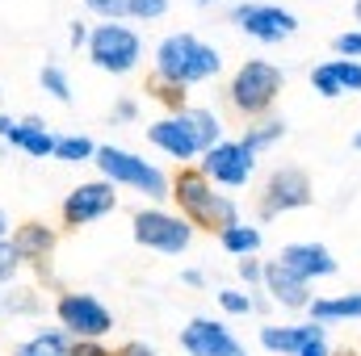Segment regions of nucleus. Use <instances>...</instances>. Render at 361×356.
<instances>
[{
	"instance_id": "nucleus-11",
	"label": "nucleus",
	"mask_w": 361,
	"mask_h": 356,
	"mask_svg": "<svg viewBox=\"0 0 361 356\" xmlns=\"http://www.w3.org/2000/svg\"><path fill=\"white\" fill-rule=\"evenodd\" d=\"M180 348L189 356H248L244 344L214 319H193L185 331H180Z\"/></svg>"
},
{
	"instance_id": "nucleus-21",
	"label": "nucleus",
	"mask_w": 361,
	"mask_h": 356,
	"mask_svg": "<svg viewBox=\"0 0 361 356\" xmlns=\"http://www.w3.org/2000/svg\"><path fill=\"white\" fill-rule=\"evenodd\" d=\"M281 134H286V122H277V117H261L257 126H248V134L240 139V147H244L248 155H257V151L273 147V143H277Z\"/></svg>"
},
{
	"instance_id": "nucleus-32",
	"label": "nucleus",
	"mask_w": 361,
	"mask_h": 356,
	"mask_svg": "<svg viewBox=\"0 0 361 356\" xmlns=\"http://www.w3.org/2000/svg\"><path fill=\"white\" fill-rule=\"evenodd\" d=\"M219 306H223L227 314H248V310H252V298L240 293V289H223V293H219Z\"/></svg>"
},
{
	"instance_id": "nucleus-34",
	"label": "nucleus",
	"mask_w": 361,
	"mask_h": 356,
	"mask_svg": "<svg viewBox=\"0 0 361 356\" xmlns=\"http://www.w3.org/2000/svg\"><path fill=\"white\" fill-rule=\"evenodd\" d=\"M169 13V0H130V17H164Z\"/></svg>"
},
{
	"instance_id": "nucleus-37",
	"label": "nucleus",
	"mask_w": 361,
	"mask_h": 356,
	"mask_svg": "<svg viewBox=\"0 0 361 356\" xmlns=\"http://www.w3.org/2000/svg\"><path fill=\"white\" fill-rule=\"evenodd\" d=\"M240 276H244V281L252 285V281H261V276H265V268L257 265L252 256H244V260H240Z\"/></svg>"
},
{
	"instance_id": "nucleus-44",
	"label": "nucleus",
	"mask_w": 361,
	"mask_h": 356,
	"mask_svg": "<svg viewBox=\"0 0 361 356\" xmlns=\"http://www.w3.org/2000/svg\"><path fill=\"white\" fill-rule=\"evenodd\" d=\"M353 147H357V151H361V130H357V139H353Z\"/></svg>"
},
{
	"instance_id": "nucleus-9",
	"label": "nucleus",
	"mask_w": 361,
	"mask_h": 356,
	"mask_svg": "<svg viewBox=\"0 0 361 356\" xmlns=\"http://www.w3.org/2000/svg\"><path fill=\"white\" fill-rule=\"evenodd\" d=\"M231 21L248 34V38H257V42H281V38H290L294 30H298V17L290 13V8H281V4H235L231 8Z\"/></svg>"
},
{
	"instance_id": "nucleus-5",
	"label": "nucleus",
	"mask_w": 361,
	"mask_h": 356,
	"mask_svg": "<svg viewBox=\"0 0 361 356\" xmlns=\"http://www.w3.org/2000/svg\"><path fill=\"white\" fill-rule=\"evenodd\" d=\"M92 164L101 168V177L109 184H130L147 197H169V180L160 168H152L147 160H139L135 151H122V147H97Z\"/></svg>"
},
{
	"instance_id": "nucleus-6",
	"label": "nucleus",
	"mask_w": 361,
	"mask_h": 356,
	"mask_svg": "<svg viewBox=\"0 0 361 356\" xmlns=\"http://www.w3.org/2000/svg\"><path fill=\"white\" fill-rule=\"evenodd\" d=\"M130 227H135V243L139 248L169 252V256H180L189 248V239H193V227L180 214H164V210H139Z\"/></svg>"
},
{
	"instance_id": "nucleus-19",
	"label": "nucleus",
	"mask_w": 361,
	"mask_h": 356,
	"mask_svg": "<svg viewBox=\"0 0 361 356\" xmlns=\"http://www.w3.org/2000/svg\"><path fill=\"white\" fill-rule=\"evenodd\" d=\"M177 117H180V126L193 134V143H197V151H202V155H206L214 143H223V139H219V134H223V126H219V117H214L210 109H180Z\"/></svg>"
},
{
	"instance_id": "nucleus-12",
	"label": "nucleus",
	"mask_w": 361,
	"mask_h": 356,
	"mask_svg": "<svg viewBox=\"0 0 361 356\" xmlns=\"http://www.w3.org/2000/svg\"><path fill=\"white\" fill-rule=\"evenodd\" d=\"M252 168H257V155H248L240 143H214L197 172L206 180H219V184H248Z\"/></svg>"
},
{
	"instance_id": "nucleus-24",
	"label": "nucleus",
	"mask_w": 361,
	"mask_h": 356,
	"mask_svg": "<svg viewBox=\"0 0 361 356\" xmlns=\"http://www.w3.org/2000/svg\"><path fill=\"white\" fill-rule=\"evenodd\" d=\"M97 155V147H92L85 134H68V139H55V160H68V164H85Z\"/></svg>"
},
{
	"instance_id": "nucleus-23",
	"label": "nucleus",
	"mask_w": 361,
	"mask_h": 356,
	"mask_svg": "<svg viewBox=\"0 0 361 356\" xmlns=\"http://www.w3.org/2000/svg\"><path fill=\"white\" fill-rule=\"evenodd\" d=\"M219 239H223V248H227L231 256H257V248H261V231H257V227H244V222L227 227Z\"/></svg>"
},
{
	"instance_id": "nucleus-13",
	"label": "nucleus",
	"mask_w": 361,
	"mask_h": 356,
	"mask_svg": "<svg viewBox=\"0 0 361 356\" xmlns=\"http://www.w3.org/2000/svg\"><path fill=\"white\" fill-rule=\"evenodd\" d=\"M277 260L294 276H302L307 285H311V276H332L336 272V260H332V252L324 243H290V248H281Z\"/></svg>"
},
{
	"instance_id": "nucleus-27",
	"label": "nucleus",
	"mask_w": 361,
	"mask_h": 356,
	"mask_svg": "<svg viewBox=\"0 0 361 356\" xmlns=\"http://www.w3.org/2000/svg\"><path fill=\"white\" fill-rule=\"evenodd\" d=\"M147 92H152V96H156V101H164V105H169V109H185V89H180V84H169V80H160V76H152V80H147Z\"/></svg>"
},
{
	"instance_id": "nucleus-14",
	"label": "nucleus",
	"mask_w": 361,
	"mask_h": 356,
	"mask_svg": "<svg viewBox=\"0 0 361 356\" xmlns=\"http://www.w3.org/2000/svg\"><path fill=\"white\" fill-rule=\"evenodd\" d=\"M261 281H265V289L273 293V302H281V306H290V310H307V306H311V289H307V281L294 276L281 260H269Z\"/></svg>"
},
{
	"instance_id": "nucleus-40",
	"label": "nucleus",
	"mask_w": 361,
	"mask_h": 356,
	"mask_svg": "<svg viewBox=\"0 0 361 356\" xmlns=\"http://www.w3.org/2000/svg\"><path fill=\"white\" fill-rule=\"evenodd\" d=\"M80 42H89V30L76 21V25H72V46H80Z\"/></svg>"
},
{
	"instance_id": "nucleus-35",
	"label": "nucleus",
	"mask_w": 361,
	"mask_h": 356,
	"mask_svg": "<svg viewBox=\"0 0 361 356\" xmlns=\"http://www.w3.org/2000/svg\"><path fill=\"white\" fill-rule=\"evenodd\" d=\"M68 356H114V352H109V348H105L101 340H76Z\"/></svg>"
},
{
	"instance_id": "nucleus-2",
	"label": "nucleus",
	"mask_w": 361,
	"mask_h": 356,
	"mask_svg": "<svg viewBox=\"0 0 361 356\" xmlns=\"http://www.w3.org/2000/svg\"><path fill=\"white\" fill-rule=\"evenodd\" d=\"M219 68H223V59H219L214 46H206V42L193 38V34H169V38L156 46V72H152V76L189 89V84H197V80L219 76Z\"/></svg>"
},
{
	"instance_id": "nucleus-3",
	"label": "nucleus",
	"mask_w": 361,
	"mask_h": 356,
	"mask_svg": "<svg viewBox=\"0 0 361 356\" xmlns=\"http://www.w3.org/2000/svg\"><path fill=\"white\" fill-rule=\"evenodd\" d=\"M286 84V76H281V68H273L265 59H248V63H240V72L231 76V105L244 113V117H261V113H269L273 101H277V92Z\"/></svg>"
},
{
	"instance_id": "nucleus-33",
	"label": "nucleus",
	"mask_w": 361,
	"mask_h": 356,
	"mask_svg": "<svg viewBox=\"0 0 361 356\" xmlns=\"http://www.w3.org/2000/svg\"><path fill=\"white\" fill-rule=\"evenodd\" d=\"M17 265H21L17 248H13L8 239H0V285H4V281H13V272H17Z\"/></svg>"
},
{
	"instance_id": "nucleus-36",
	"label": "nucleus",
	"mask_w": 361,
	"mask_h": 356,
	"mask_svg": "<svg viewBox=\"0 0 361 356\" xmlns=\"http://www.w3.org/2000/svg\"><path fill=\"white\" fill-rule=\"evenodd\" d=\"M114 356H156V348H147V344H139V340H126L122 348H114Z\"/></svg>"
},
{
	"instance_id": "nucleus-17",
	"label": "nucleus",
	"mask_w": 361,
	"mask_h": 356,
	"mask_svg": "<svg viewBox=\"0 0 361 356\" xmlns=\"http://www.w3.org/2000/svg\"><path fill=\"white\" fill-rule=\"evenodd\" d=\"M311 340H324V327H315V323H307V327H261V344L281 356H298Z\"/></svg>"
},
{
	"instance_id": "nucleus-18",
	"label": "nucleus",
	"mask_w": 361,
	"mask_h": 356,
	"mask_svg": "<svg viewBox=\"0 0 361 356\" xmlns=\"http://www.w3.org/2000/svg\"><path fill=\"white\" fill-rule=\"evenodd\" d=\"M4 143H13V147H21V151H30V155H55V139L47 134V126L38 122V117H25V122H13L8 126V134H4Z\"/></svg>"
},
{
	"instance_id": "nucleus-7",
	"label": "nucleus",
	"mask_w": 361,
	"mask_h": 356,
	"mask_svg": "<svg viewBox=\"0 0 361 356\" xmlns=\"http://www.w3.org/2000/svg\"><path fill=\"white\" fill-rule=\"evenodd\" d=\"M55 314H59L63 331H72L76 340H101L114 331V314L92 293H63L55 302Z\"/></svg>"
},
{
	"instance_id": "nucleus-1",
	"label": "nucleus",
	"mask_w": 361,
	"mask_h": 356,
	"mask_svg": "<svg viewBox=\"0 0 361 356\" xmlns=\"http://www.w3.org/2000/svg\"><path fill=\"white\" fill-rule=\"evenodd\" d=\"M169 197L180 205V218L189 227H202L210 235H223L227 227L240 222L235 218V201L223 197V193H214V184L202 177L197 168H180L177 180H173V189H169Z\"/></svg>"
},
{
	"instance_id": "nucleus-16",
	"label": "nucleus",
	"mask_w": 361,
	"mask_h": 356,
	"mask_svg": "<svg viewBox=\"0 0 361 356\" xmlns=\"http://www.w3.org/2000/svg\"><path fill=\"white\" fill-rule=\"evenodd\" d=\"M147 139H152L160 151H169L173 160H193V155H197V143H193V134L180 126V117H160V122H152V126H147Z\"/></svg>"
},
{
	"instance_id": "nucleus-4",
	"label": "nucleus",
	"mask_w": 361,
	"mask_h": 356,
	"mask_svg": "<svg viewBox=\"0 0 361 356\" xmlns=\"http://www.w3.org/2000/svg\"><path fill=\"white\" fill-rule=\"evenodd\" d=\"M89 59L101 72H109V76H126V72L139 68L143 42H139L135 30L118 25V21H105V25H97L89 34Z\"/></svg>"
},
{
	"instance_id": "nucleus-28",
	"label": "nucleus",
	"mask_w": 361,
	"mask_h": 356,
	"mask_svg": "<svg viewBox=\"0 0 361 356\" xmlns=\"http://www.w3.org/2000/svg\"><path fill=\"white\" fill-rule=\"evenodd\" d=\"M0 310H8V314H34V310H38V298H34V289L21 285V289H13V293L4 298Z\"/></svg>"
},
{
	"instance_id": "nucleus-10",
	"label": "nucleus",
	"mask_w": 361,
	"mask_h": 356,
	"mask_svg": "<svg viewBox=\"0 0 361 356\" xmlns=\"http://www.w3.org/2000/svg\"><path fill=\"white\" fill-rule=\"evenodd\" d=\"M114 205H118V193H114L109 180L76 184V189L63 197V222H68V227H85V222H92V218H105Z\"/></svg>"
},
{
	"instance_id": "nucleus-38",
	"label": "nucleus",
	"mask_w": 361,
	"mask_h": 356,
	"mask_svg": "<svg viewBox=\"0 0 361 356\" xmlns=\"http://www.w3.org/2000/svg\"><path fill=\"white\" fill-rule=\"evenodd\" d=\"M114 117H122V122H130V117H139V105H135L130 96H122V101L114 105Z\"/></svg>"
},
{
	"instance_id": "nucleus-31",
	"label": "nucleus",
	"mask_w": 361,
	"mask_h": 356,
	"mask_svg": "<svg viewBox=\"0 0 361 356\" xmlns=\"http://www.w3.org/2000/svg\"><path fill=\"white\" fill-rule=\"evenodd\" d=\"M336 55L341 59H353V63H361V30H349V34H336Z\"/></svg>"
},
{
	"instance_id": "nucleus-39",
	"label": "nucleus",
	"mask_w": 361,
	"mask_h": 356,
	"mask_svg": "<svg viewBox=\"0 0 361 356\" xmlns=\"http://www.w3.org/2000/svg\"><path fill=\"white\" fill-rule=\"evenodd\" d=\"M298 356H332V352H328V340H311Z\"/></svg>"
},
{
	"instance_id": "nucleus-22",
	"label": "nucleus",
	"mask_w": 361,
	"mask_h": 356,
	"mask_svg": "<svg viewBox=\"0 0 361 356\" xmlns=\"http://www.w3.org/2000/svg\"><path fill=\"white\" fill-rule=\"evenodd\" d=\"M68 352H72V344H68L63 331H38L34 340H25L13 356H68Z\"/></svg>"
},
{
	"instance_id": "nucleus-26",
	"label": "nucleus",
	"mask_w": 361,
	"mask_h": 356,
	"mask_svg": "<svg viewBox=\"0 0 361 356\" xmlns=\"http://www.w3.org/2000/svg\"><path fill=\"white\" fill-rule=\"evenodd\" d=\"M38 80H42V89L51 92L55 101H63V105L72 101V84H68V76H63V68H55V63H47Z\"/></svg>"
},
{
	"instance_id": "nucleus-8",
	"label": "nucleus",
	"mask_w": 361,
	"mask_h": 356,
	"mask_svg": "<svg viewBox=\"0 0 361 356\" xmlns=\"http://www.w3.org/2000/svg\"><path fill=\"white\" fill-rule=\"evenodd\" d=\"M311 180L302 168H273L265 189H261V218H277V214H290V210H302L311 205Z\"/></svg>"
},
{
	"instance_id": "nucleus-25",
	"label": "nucleus",
	"mask_w": 361,
	"mask_h": 356,
	"mask_svg": "<svg viewBox=\"0 0 361 356\" xmlns=\"http://www.w3.org/2000/svg\"><path fill=\"white\" fill-rule=\"evenodd\" d=\"M328 68H332L341 92H361V63H353V59H328Z\"/></svg>"
},
{
	"instance_id": "nucleus-20",
	"label": "nucleus",
	"mask_w": 361,
	"mask_h": 356,
	"mask_svg": "<svg viewBox=\"0 0 361 356\" xmlns=\"http://www.w3.org/2000/svg\"><path fill=\"white\" fill-rule=\"evenodd\" d=\"M315 323H336V319H361V293H341V298H315L311 306Z\"/></svg>"
},
{
	"instance_id": "nucleus-46",
	"label": "nucleus",
	"mask_w": 361,
	"mask_h": 356,
	"mask_svg": "<svg viewBox=\"0 0 361 356\" xmlns=\"http://www.w3.org/2000/svg\"><path fill=\"white\" fill-rule=\"evenodd\" d=\"M197 4H206V0H197Z\"/></svg>"
},
{
	"instance_id": "nucleus-41",
	"label": "nucleus",
	"mask_w": 361,
	"mask_h": 356,
	"mask_svg": "<svg viewBox=\"0 0 361 356\" xmlns=\"http://www.w3.org/2000/svg\"><path fill=\"white\" fill-rule=\"evenodd\" d=\"M4 235H8V214L0 210V239H4Z\"/></svg>"
},
{
	"instance_id": "nucleus-42",
	"label": "nucleus",
	"mask_w": 361,
	"mask_h": 356,
	"mask_svg": "<svg viewBox=\"0 0 361 356\" xmlns=\"http://www.w3.org/2000/svg\"><path fill=\"white\" fill-rule=\"evenodd\" d=\"M8 126H13V117H0V139L8 134Z\"/></svg>"
},
{
	"instance_id": "nucleus-45",
	"label": "nucleus",
	"mask_w": 361,
	"mask_h": 356,
	"mask_svg": "<svg viewBox=\"0 0 361 356\" xmlns=\"http://www.w3.org/2000/svg\"><path fill=\"white\" fill-rule=\"evenodd\" d=\"M341 356H357V352H341Z\"/></svg>"
},
{
	"instance_id": "nucleus-30",
	"label": "nucleus",
	"mask_w": 361,
	"mask_h": 356,
	"mask_svg": "<svg viewBox=\"0 0 361 356\" xmlns=\"http://www.w3.org/2000/svg\"><path fill=\"white\" fill-rule=\"evenodd\" d=\"M311 89L319 92V96H341V84H336V76H332L328 63H319V68L311 72Z\"/></svg>"
},
{
	"instance_id": "nucleus-43",
	"label": "nucleus",
	"mask_w": 361,
	"mask_h": 356,
	"mask_svg": "<svg viewBox=\"0 0 361 356\" xmlns=\"http://www.w3.org/2000/svg\"><path fill=\"white\" fill-rule=\"evenodd\" d=\"M353 13H357V25H361V0H357V4H353Z\"/></svg>"
},
{
	"instance_id": "nucleus-15",
	"label": "nucleus",
	"mask_w": 361,
	"mask_h": 356,
	"mask_svg": "<svg viewBox=\"0 0 361 356\" xmlns=\"http://www.w3.org/2000/svg\"><path fill=\"white\" fill-rule=\"evenodd\" d=\"M8 243L17 248L21 260H30V265H38L47 272V260H51V252H55V231H51L47 222H21Z\"/></svg>"
},
{
	"instance_id": "nucleus-29",
	"label": "nucleus",
	"mask_w": 361,
	"mask_h": 356,
	"mask_svg": "<svg viewBox=\"0 0 361 356\" xmlns=\"http://www.w3.org/2000/svg\"><path fill=\"white\" fill-rule=\"evenodd\" d=\"M97 17L105 21H118V17H130V0H85Z\"/></svg>"
}]
</instances>
